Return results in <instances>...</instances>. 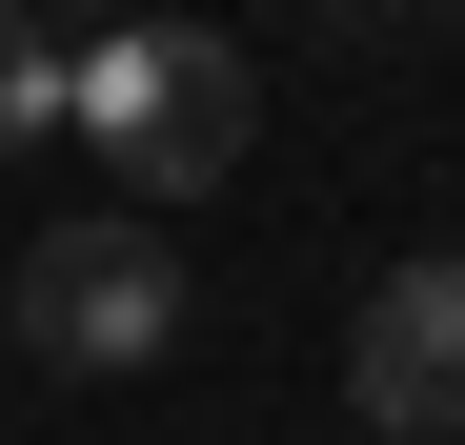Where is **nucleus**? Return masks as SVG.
<instances>
[{
    "mask_svg": "<svg viewBox=\"0 0 465 445\" xmlns=\"http://www.w3.org/2000/svg\"><path fill=\"white\" fill-rule=\"evenodd\" d=\"M344 21H364V41H384V21H425V0H344Z\"/></svg>",
    "mask_w": 465,
    "mask_h": 445,
    "instance_id": "5",
    "label": "nucleus"
},
{
    "mask_svg": "<svg viewBox=\"0 0 465 445\" xmlns=\"http://www.w3.org/2000/svg\"><path fill=\"white\" fill-rule=\"evenodd\" d=\"M344 405H364L384 445H445V425H465V243H425V263L364 283V324H344Z\"/></svg>",
    "mask_w": 465,
    "mask_h": 445,
    "instance_id": "3",
    "label": "nucleus"
},
{
    "mask_svg": "<svg viewBox=\"0 0 465 445\" xmlns=\"http://www.w3.org/2000/svg\"><path fill=\"white\" fill-rule=\"evenodd\" d=\"M0 344H21V364H61V385L163 364V344H183V243H163L142 203L41 222V243H21V283H0Z\"/></svg>",
    "mask_w": 465,
    "mask_h": 445,
    "instance_id": "2",
    "label": "nucleus"
},
{
    "mask_svg": "<svg viewBox=\"0 0 465 445\" xmlns=\"http://www.w3.org/2000/svg\"><path fill=\"white\" fill-rule=\"evenodd\" d=\"M61 122L122 163V203H142V222H163V203H223V183H243V41L142 0V21H102V41H82V102H61Z\"/></svg>",
    "mask_w": 465,
    "mask_h": 445,
    "instance_id": "1",
    "label": "nucleus"
},
{
    "mask_svg": "<svg viewBox=\"0 0 465 445\" xmlns=\"http://www.w3.org/2000/svg\"><path fill=\"white\" fill-rule=\"evenodd\" d=\"M61 102H82V61L41 41V0H0V163H21V142H61Z\"/></svg>",
    "mask_w": 465,
    "mask_h": 445,
    "instance_id": "4",
    "label": "nucleus"
}]
</instances>
